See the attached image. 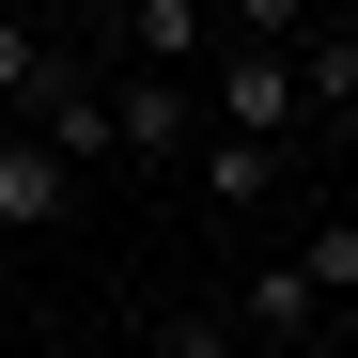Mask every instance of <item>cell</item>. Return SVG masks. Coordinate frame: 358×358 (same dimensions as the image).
I'll return each instance as SVG.
<instances>
[{
    "label": "cell",
    "mask_w": 358,
    "mask_h": 358,
    "mask_svg": "<svg viewBox=\"0 0 358 358\" xmlns=\"http://www.w3.org/2000/svg\"><path fill=\"white\" fill-rule=\"evenodd\" d=\"M0 125H16V109H0Z\"/></svg>",
    "instance_id": "obj_13"
},
{
    "label": "cell",
    "mask_w": 358,
    "mask_h": 358,
    "mask_svg": "<svg viewBox=\"0 0 358 358\" xmlns=\"http://www.w3.org/2000/svg\"><path fill=\"white\" fill-rule=\"evenodd\" d=\"M47 94H63V47L31 16H0V109H47Z\"/></svg>",
    "instance_id": "obj_7"
},
{
    "label": "cell",
    "mask_w": 358,
    "mask_h": 358,
    "mask_svg": "<svg viewBox=\"0 0 358 358\" xmlns=\"http://www.w3.org/2000/svg\"><path fill=\"white\" fill-rule=\"evenodd\" d=\"M296 280H312V296H358V218H312V234H296Z\"/></svg>",
    "instance_id": "obj_8"
},
{
    "label": "cell",
    "mask_w": 358,
    "mask_h": 358,
    "mask_svg": "<svg viewBox=\"0 0 358 358\" xmlns=\"http://www.w3.org/2000/svg\"><path fill=\"white\" fill-rule=\"evenodd\" d=\"M296 16H312V0H234V31H280V47H296Z\"/></svg>",
    "instance_id": "obj_11"
},
{
    "label": "cell",
    "mask_w": 358,
    "mask_h": 358,
    "mask_svg": "<svg viewBox=\"0 0 358 358\" xmlns=\"http://www.w3.org/2000/svg\"><path fill=\"white\" fill-rule=\"evenodd\" d=\"M312 312H327V296L296 280V265H280V280H250V343H296V327H312Z\"/></svg>",
    "instance_id": "obj_9"
},
{
    "label": "cell",
    "mask_w": 358,
    "mask_h": 358,
    "mask_svg": "<svg viewBox=\"0 0 358 358\" xmlns=\"http://www.w3.org/2000/svg\"><path fill=\"white\" fill-rule=\"evenodd\" d=\"M265 187H280V141H250V125H203V203H218V218H250Z\"/></svg>",
    "instance_id": "obj_4"
},
{
    "label": "cell",
    "mask_w": 358,
    "mask_h": 358,
    "mask_svg": "<svg viewBox=\"0 0 358 358\" xmlns=\"http://www.w3.org/2000/svg\"><path fill=\"white\" fill-rule=\"evenodd\" d=\"M109 141H125V156H156V171H171V156H187V78H171V63H141L125 94H109Z\"/></svg>",
    "instance_id": "obj_2"
},
{
    "label": "cell",
    "mask_w": 358,
    "mask_h": 358,
    "mask_svg": "<svg viewBox=\"0 0 358 358\" xmlns=\"http://www.w3.org/2000/svg\"><path fill=\"white\" fill-rule=\"evenodd\" d=\"M296 109L358 125V31H312V47H296Z\"/></svg>",
    "instance_id": "obj_6"
},
{
    "label": "cell",
    "mask_w": 358,
    "mask_h": 358,
    "mask_svg": "<svg viewBox=\"0 0 358 358\" xmlns=\"http://www.w3.org/2000/svg\"><path fill=\"white\" fill-rule=\"evenodd\" d=\"M78 203V156H47V141H0V234H47Z\"/></svg>",
    "instance_id": "obj_3"
},
{
    "label": "cell",
    "mask_w": 358,
    "mask_h": 358,
    "mask_svg": "<svg viewBox=\"0 0 358 358\" xmlns=\"http://www.w3.org/2000/svg\"><path fill=\"white\" fill-rule=\"evenodd\" d=\"M203 63H218V125H250V141L296 125V47L280 31H234V47H203Z\"/></svg>",
    "instance_id": "obj_1"
},
{
    "label": "cell",
    "mask_w": 358,
    "mask_h": 358,
    "mask_svg": "<svg viewBox=\"0 0 358 358\" xmlns=\"http://www.w3.org/2000/svg\"><path fill=\"white\" fill-rule=\"evenodd\" d=\"M63 16H109V0H63Z\"/></svg>",
    "instance_id": "obj_12"
},
{
    "label": "cell",
    "mask_w": 358,
    "mask_h": 358,
    "mask_svg": "<svg viewBox=\"0 0 358 358\" xmlns=\"http://www.w3.org/2000/svg\"><path fill=\"white\" fill-rule=\"evenodd\" d=\"M109 16H125V47H141V63H171V78L218 47V16H203V0H109Z\"/></svg>",
    "instance_id": "obj_5"
},
{
    "label": "cell",
    "mask_w": 358,
    "mask_h": 358,
    "mask_svg": "<svg viewBox=\"0 0 358 358\" xmlns=\"http://www.w3.org/2000/svg\"><path fill=\"white\" fill-rule=\"evenodd\" d=\"M234 343H250V327H218V312H171V343H156V358H234Z\"/></svg>",
    "instance_id": "obj_10"
}]
</instances>
